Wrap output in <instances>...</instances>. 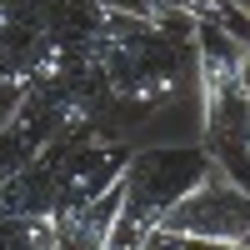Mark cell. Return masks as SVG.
<instances>
[{
    "label": "cell",
    "mask_w": 250,
    "mask_h": 250,
    "mask_svg": "<svg viewBox=\"0 0 250 250\" xmlns=\"http://www.w3.org/2000/svg\"><path fill=\"white\" fill-rule=\"evenodd\" d=\"M105 15L130 20V25H150V30H175V15H165L155 0H95Z\"/></svg>",
    "instance_id": "cell-5"
},
{
    "label": "cell",
    "mask_w": 250,
    "mask_h": 250,
    "mask_svg": "<svg viewBox=\"0 0 250 250\" xmlns=\"http://www.w3.org/2000/svg\"><path fill=\"white\" fill-rule=\"evenodd\" d=\"M165 15H185L190 25H220L240 40H250V20L240 15L235 0H155Z\"/></svg>",
    "instance_id": "cell-3"
},
{
    "label": "cell",
    "mask_w": 250,
    "mask_h": 250,
    "mask_svg": "<svg viewBox=\"0 0 250 250\" xmlns=\"http://www.w3.org/2000/svg\"><path fill=\"white\" fill-rule=\"evenodd\" d=\"M120 200L125 190H105L100 200L80 205V210H65L55 215V250H110V235H115V220H120Z\"/></svg>",
    "instance_id": "cell-2"
},
{
    "label": "cell",
    "mask_w": 250,
    "mask_h": 250,
    "mask_svg": "<svg viewBox=\"0 0 250 250\" xmlns=\"http://www.w3.org/2000/svg\"><path fill=\"white\" fill-rule=\"evenodd\" d=\"M155 235H185V240H220L250 250V185H240L220 160L205 165V175L160 215Z\"/></svg>",
    "instance_id": "cell-1"
},
{
    "label": "cell",
    "mask_w": 250,
    "mask_h": 250,
    "mask_svg": "<svg viewBox=\"0 0 250 250\" xmlns=\"http://www.w3.org/2000/svg\"><path fill=\"white\" fill-rule=\"evenodd\" d=\"M165 250H240V245H220V240H185V235H160Z\"/></svg>",
    "instance_id": "cell-6"
},
{
    "label": "cell",
    "mask_w": 250,
    "mask_h": 250,
    "mask_svg": "<svg viewBox=\"0 0 250 250\" xmlns=\"http://www.w3.org/2000/svg\"><path fill=\"white\" fill-rule=\"evenodd\" d=\"M0 250H55V220L0 215Z\"/></svg>",
    "instance_id": "cell-4"
},
{
    "label": "cell",
    "mask_w": 250,
    "mask_h": 250,
    "mask_svg": "<svg viewBox=\"0 0 250 250\" xmlns=\"http://www.w3.org/2000/svg\"><path fill=\"white\" fill-rule=\"evenodd\" d=\"M145 250H165V245H160V235H150V245H145Z\"/></svg>",
    "instance_id": "cell-7"
}]
</instances>
